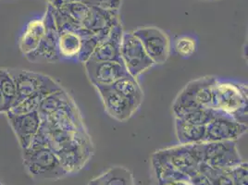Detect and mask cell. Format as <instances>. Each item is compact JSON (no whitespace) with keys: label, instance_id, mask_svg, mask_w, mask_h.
Masks as SVG:
<instances>
[{"label":"cell","instance_id":"cell-1","mask_svg":"<svg viewBox=\"0 0 248 185\" xmlns=\"http://www.w3.org/2000/svg\"><path fill=\"white\" fill-rule=\"evenodd\" d=\"M217 79L205 76L188 82L172 104L175 118L198 108H213Z\"/></svg>","mask_w":248,"mask_h":185},{"label":"cell","instance_id":"cell-2","mask_svg":"<svg viewBox=\"0 0 248 185\" xmlns=\"http://www.w3.org/2000/svg\"><path fill=\"white\" fill-rule=\"evenodd\" d=\"M248 85L217 80L213 108L239 123L248 124Z\"/></svg>","mask_w":248,"mask_h":185},{"label":"cell","instance_id":"cell-3","mask_svg":"<svg viewBox=\"0 0 248 185\" xmlns=\"http://www.w3.org/2000/svg\"><path fill=\"white\" fill-rule=\"evenodd\" d=\"M11 74L17 85V101L37 97L43 99L52 92H58L63 88L51 77L28 70H12Z\"/></svg>","mask_w":248,"mask_h":185},{"label":"cell","instance_id":"cell-4","mask_svg":"<svg viewBox=\"0 0 248 185\" xmlns=\"http://www.w3.org/2000/svg\"><path fill=\"white\" fill-rule=\"evenodd\" d=\"M22 153L24 167L34 179L58 180L68 175L57 154L48 147Z\"/></svg>","mask_w":248,"mask_h":185},{"label":"cell","instance_id":"cell-5","mask_svg":"<svg viewBox=\"0 0 248 185\" xmlns=\"http://www.w3.org/2000/svg\"><path fill=\"white\" fill-rule=\"evenodd\" d=\"M156 153L189 179L199 172V167L203 163L202 143L180 144L177 146L158 150Z\"/></svg>","mask_w":248,"mask_h":185},{"label":"cell","instance_id":"cell-6","mask_svg":"<svg viewBox=\"0 0 248 185\" xmlns=\"http://www.w3.org/2000/svg\"><path fill=\"white\" fill-rule=\"evenodd\" d=\"M121 59L128 73L135 79L155 65L133 31L124 33Z\"/></svg>","mask_w":248,"mask_h":185},{"label":"cell","instance_id":"cell-7","mask_svg":"<svg viewBox=\"0 0 248 185\" xmlns=\"http://www.w3.org/2000/svg\"><path fill=\"white\" fill-rule=\"evenodd\" d=\"M203 163L214 170H232L244 161L235 141L202 143Z\"/></svg>","mask_w":248,"mask_h":185},{"label":"cell","instance_id":"cell-8","mask_svg":"<svg viewBox=\"0 0 248 185\" xmlns=\"http://www.w3.org/2000/svg\"><path fill=\"white\" fill-rule=\"evenodd\" d=\"M133 33L142 43L145 51L154 64L165 63L170 53V42L164 31L148 26L136 29Z\"/></svg>","mask_w":248,"mask_h":185},{"label":"cell","instance_id":"cell-9","mask_svg":"<svg viewBox=\"0 0 248 185\" xmlns=\"http://www.w3.org/2000/svg\"><path fill=\"white\" fill-rule=\"evenodd\" d=\"M84 68L89 81L95 88L111 86L120 79L130 75L123 62L88 60L84 62Z\"/></svg>","mask_w":248,"mask_h":185},{"label":"cell","instance_id":"cell-10","mask_svg":"<svg viewBox=\"0 0 248 185\" xmlns=\"http://www.w3.org/2000/svg\"><path fill=\"white\" fill-rule=\"evenodd\" d=\"M248 133V124L241 123L234 119L218 112L206 126L205 142L236 141Z\"/></svg>","mask_w":248,"mask_h":185},{"label":"cell","instance_id":"cell-11","mask_svg":"<svg viewBox=\"0 0 248 185\" xmlns=\"http://www.w3.org/2000/svg\"><path fill=\"white\" fill-rule=\"evenodd\" d=\"M46 23V32L40 45L34 51L26 56L30 62H58L61 61L58 51L59 31L56 27L51 11H47L44 16Z\"/></svg>","mask_w":248,"mask_h":185},{"label":"cell","instance_id":"cell-12","mask_svg":"<svg viewBox=\"0 0 248 185\" xmlns=\"http://www.w3.org/2000/svg\"><path fill=\"white\" fill-rule=\"evenodd\" d=\"M6 115L22 151L26 150L41 128V115L37 110L21 115Z\"/></svg>","mask_w":248,"mask_h":185},{"label":"cell","instance_id":"cell-13","mask_svg":"<svg viewBox=\"0 0 248 185\" xmlns=\"http://www.w3.org/2000/svg\"><path fill=\"white\" fill-rule=\"evenodd\" d=\"M105 107V110L111 118L124 123L132 118L136 112V108L122 95L116 91L112 86L96 88Z\"/></svg>","mask_w":248,"mask_h":185},{"label":"cell","instance_id":"cell-14","mask_svg":"<svg viewBox=\"0 0 248 185\" xmlns=\"http://www.w3.org/2000/svg\"><path fill=\"white\" fill-rule=\"evenodd\" d=\"M124 33L121 21L116 22L108 36L94 49L89 60L95 62H122L121 45Z\"/></svg>","mask_w":248,"mask_h":185},{"label":"cell","instance_id":"cell-15","mask_svg":"<svg viewBox=\"0 0 248 185\" xmlns=\"http://www.w3.org/2000/svg\"><path fill=\"white\" fill-rule=\"evenodd\" d=\"M42 117V116H41ZM42 121L54 129L71 133H83L82 117L76 105L73 103L64 108L46 117H42Z\"/></svg>","mask_w":248,"mask_h":185},{"label":"cell","instance_id":"cell-16","mask_svg":"<svg viewBox=\"0 0 248 185\" xmlns=\"http://www.w3.org/2000/svg\"><path fill=\"white\" fill-rule=\"evenodd\" d=\"M45 32L46 23L44 18L33 20L27 24L19 43L21 53L25 57L38 47L45 35Z\"/></svg>","mask_w":248,"mask_h":185},{"label":"cell","instance_id":"cell-17","mask_svg":"<svg viewBox=\"0 0 248 185\" xmlns=\"http://www.w3.org/2000/svg\"><path fill=\"white\" fill-rule=\"evenodd\" d=\"M83 45L81 34L76 31L59 32L58 51L61 60L78 61Z\"/></svg>","mask_w":248,"mask_h":185},{"label":"cell","instance_id":"cell-18","mask_svg":"<svg viewBox=\"0 0 248 185\" xmlns=\"http://www.w3.org/2000/svg\"><path fill=\"white\" fill-rule=\"evenodd\" d=\"M175 132L181 144H201L206 141L205 125L191 123L181 118H175Z\"/></svg>","mask_w":248,"mask_h":185},{"label":"cell","instance_id":"cell-19","mask_svg":"<svg viewBox=\"0 0 248 185\" xmlns=\"http://www.w3.org/2000/svg\"><path fill=\"white\" fill-rule=\"evenodd\" d=\"M88 185H135L133 173L124 167H113L106 170L92 181Z\"/></svg>","mask_w":248,"mask_h":185},{"label":"cell","instance_id":"cell-20","mask_svg":"<svg viewBox=\"0 0 248 185\" xmlns=\"http://www.w3.org/2000/svg\"><path fill=\"white\" fill-rule=\"evenodd\" d=\"M111 86L128 99L136 109L140 108L144 99V92L137 82V79L128 75L117 81Z\"/></svg>","mask_w":248,"mask_h":185},{"label":"cell","instance_id":"cell-21","mask_svg":"<svg viewBox=\"0 0 248 185\" xmlns=\"http://www.w3.org/2000/svg\"><path fill=\"white\" fill-rule=\"evenodd\" d=\"M73 103L70 94L62 89L44 97L39 104L37 111L42 117H46Z\"/></svg>","mask_w":248,"mask_h":185},{"label":"cell","instance_id":"cell-22","mask_svg":"<svg viewBox=\"0 0 248 185\" xmlns=\"http://www.w3.org/2000/svg\"><path fill=\"white\" fill-rule=\"evenodd\" d=\"M0 86L4 102V113H6L17 99V85L10 69H0Z\"/></svg>","mask_w":248,"mask_h":185},{"label":"cell","instance_id":"cell-23","mask_svg":"<svg viewBox=\"0 0 248 185\" xmlns=\"http://www.w3.org/2000/svg\"><path fill=\"white\" fill-rule=\"evenodd\" d=\"M232 170H214L204 163L199 167V172L205 175L212 185H234Z\"/></svg>","mask_w":248,"mask_h":185},{"label":"cell","instance_id":"cell-24","mask_svg":"<svg viewBox=\"0 0 248 185\" xmlns=\"http://www.w3.org/2000/svg\"><path fill=\"white\" fill-rule=\"evenodd\" d=\"M217 114L218 111L214 108H198L184 114L182 117L179 118L191 123L207 126V124L209 123Z\"/></svg>","mask_w":248,"mask_h":185},{"label":"cell","instance_id":"cell-25","mask_svg":"<svg viewBox=\"0 0 248 185\" xmlns=\"http://www.w3.org/2000/svg\"><path fill=\"white\" fill-rule=\"evenodd\" d=\"M174 50L179 56L189 58L197 51V41L190 36H181L174 42Z\"/></svg>","mask_w":248,"mask_h":185},{"label":"cell","instance_id":"cell-26","mask_svg":"<svg viewBox=\"0 0 248 185\" xmlns=\"http://www.w3.org/2000/svg\"><path fill=\"white\" fill-rule=\"evenodd\" d=\"M42 99L33 97V98H27L21 101H17L13 104V106L10 108V110L5 114H12V115H21V114L29 113L31 111H35L38 109L39 104Z\"/></svg>","mask_w":248,"mask_h":185},{"label":"cell","instance_id":"cell-27","mask_svg":"<svg viewBox=\"0 0 248 185\" xmlns=\"http://www.w3.org/2000/svg\"><path fill=\"white\" fill-rule=\"evenodd\" d=\"M234 185H248V162H243L232 170Z\"/></svg>","mask_w":248,"mask_h":185},{"label":"cell","instance_id":"cell-28","mask_svg":"<svg viewBox=\"0 0 248 185\" xmlns=\"http://www.w3.org/2000/svg\"><path fill=\"white\" fill-rule=\"evenodd\" d=\"M85 3L108 11H119L122 0H84Z\"/></svg>","mask_w":248,"mask_h":185},{"label":"cell","instance_id":"cell-29","mask_svg":"<svg viewBox=\"0 0 248 185\" xmlns=\"http://www.w3.org/2000/svg\"><path fill=\"white\" fill-rule=\"evenodd\" d=\"M189 180L191 185H212L207 177L201 172H197V174L191 177Z\"/></svg>","mask_w":248,"mask_h":185},{"label":"cell","instance_id":"cell-30","mask_svg":"<svg viewBox=\"0 0 248 185\" xmlns=\"http://www.w3.org/2000/svg\"><path fill=\"white\" fill-rule=\"evenodd\" d=\"M48 2V5L53 8H59L65 4L72 3V2H85L84 0H46Z\"/></svg>","mask_w":248,"mask_h":185},{"label":"cell","instance_id":"cell-31","mask_svg":"<svg viewBox=\"0 0 248 185\" xmlns=\"http://www.w3.org/2000/svg\"><path fill=\"white\" fill-rule=\"evenodd\" d=\"M162 185H191L190 180H182V181H177V182H172Z\"/></svg>","mask_w":248,"mask_h":185},{"label":"cell","instance_id":"cell-32","mask_svg":"<svg viewBox=\"0 0 248 185\" xmlns=\"http://www.w3.org/2000/svg\"><path fill=\"white\" fill-rule=\"evenodd\" d=\"M4 113V102H3V96H2V91L0 86V114Z\"/></svg>","mask_w":248,"mask_h":185},{"label":"cell","instance_id":"cell-33","mask_svg":"<svg viewBox=\"0 0 248 185\" xmlns=\"http://www.w3.org/2000/svg\"><path fill=\"white\" fill-rule=\"evenodd\" d=\"M210 1H211V0H210Z\"/></svg>","mask_w":248,"mask_h":185}]
</instances>
